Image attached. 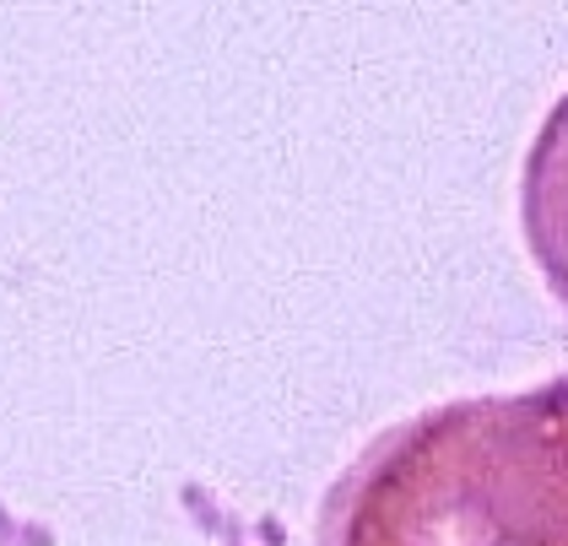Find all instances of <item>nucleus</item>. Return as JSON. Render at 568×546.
<instances>
[{
  "instance_id": "obj_1",
  "label": "nucleus",
  "mask_w": 568,
  "mask_h": 546,
  "mask_svg": "<svg viewBox=\"0 0 568 546\" xmlns=\"http://www.w3.org/2000/svg\"><path fill=\"white\" fill-rule=\"evenodd\" d=\"M320 546H568V374L395 422L325 493Z\"/></svg>"
},
{
  "instance_id": "obj_2",
  "label": "nucleus",
  "mask_w": 568,
  "mask_h": 546,
  "mask_svg": "<svg viewBox=\"0 0 568 546\" xmlns=\"http://www.w3.org/2000/svg\"><path fill=\"white\" fill-rule=\"evenodd\" d=\"M520 228L536 271L568 309V92L547 109L520 169Z\"/></svg>"
}]
</instances>
